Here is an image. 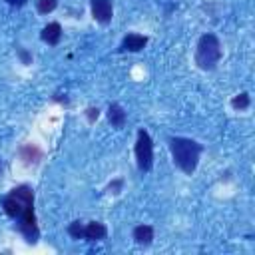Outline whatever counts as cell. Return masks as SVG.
Masks as SVG:
<instances>
[{"label":"cell","instance_id":"obj_6","mask_svg":"<svg viewBox=\"0 0 255 255\" xmlns=\"http://www.w3.org/2000/svg\"><path fill=\"white\" fill-rule=\"evenodd\" d=\"M147 44V38L141 34H128L122 44H120V52H139L143 46Z\"/></svg>","mask_w":255,"mask_h":255},{"label":"cell","instance_id":"obj_7","mask_svg":"<svg viewBox=\"0 0 255 255\" xmlns=\"http://www.w3.org/2000/svg\"><path fill=\"white\" fill-rule=\"evenodd\" d=\"M42 40L46 42V44H50V46H56L58 42H60V36H62V26L58 24V22H50L48 26H44L42 28Z\"/></svg>","mask_w":255,"mask_h":255},{"label":"cell","instance_id":"obj_14","mask_svg":"<svg viewBox=\"0 0 255 255\" xmlns=\"http://www.w3.org/2000/svg\"><path fill=\"white\" fill-rule=\"evenodd\" d=\"M98 116H100V112H98V108H90V110H88V118H90V122H94V120H98Z\"/></svg>","mask_w":255,"mask_h":255},{"label":"cell","instance_id":"obj_10","mask_svg":"<svg viewBox=\"0 0 255 255\" xmlns=\"http://www.w3.org/2000/svg\"><path fill=\"white\" fill-rule=\"evenodd\" d=\"M108 120H110V124L116 126V128H122V126L126 124V112L122 110L120 104H112V106L108 108Z\"/></svg>","mask_w":255,"mask_h":255},{"label":"cell","instance_id":"obj_16","mask_svg":"<svg viewBox=\"0 0 255 255\" xmlns=\"http://www.w3.org/2000/svg\"><path fill=\"white\" fill-rule=\"evenodd\" d=\"M6 2H8L10 6H24L28 0H6Z\"/></svg>","mask_w":255,"mask_h":255},{"label":"cell","instance_id":"obj_1","mask_svg":"<svg viewBox=\"0 0 255 255\" xmlns=\"http://www.w3.org/2000/svg\"><path fill=\"white\" fill-rule=\"evenodd\" d=\"M169 149H171V157H173L175 165L183 173L191 175L197 167L201 145L195 139H189V137H171L169 139Z\"/></svg>","mask_w":255,"mask_h":255},{"label":"cell","instance_id":"obj_11","mask_svg":"<svg viewBox=\"0 0 255 255\" xmlns=\"http://www.w3.org/2000/svg\"><path fill=\"white\" fill-rule=\"evenodd\" d=\"M231 106H233L235 110H245V108H249V94H247V92L237 94V96L231 100Z\"/></svg>","mask_w":255,"mask_h":255},{"label":"cell","instance_id":"obj_8","mask_svg":"<svg viewBox=\"0 0 255 255\" xmlns=\"http://www.w3.org/2000/svg\"><path fill=\"white\" fill-rule=\"evenodd\" d=\"M106 233H108V229H106V225L100 223V221H92V223L84 225V239H88V241L104 239Z\"/></svg>","mask_w":255,"mask_h":255},{"label":"cell","instance_id":"obj_4","mask_svg":"<svg viewBox=\"0 0 255 255\" xmlns=\"http://www.w3.org/2000/svg\"><path fill=\"white\" fill-rule=\"evenodd\" d=\"M135 159H137V167L141 171H149L153 165V143L151 137L145 129L137 131V141H135Z\"/></svg>","mask_w":255,"mask_h":255},{"label":"cell","instance_id":"obj_13","mask_svg":"<svg viewBox=\"0 0 255 255\" xmlns=\"http://www.w3.org/2000/svg\"><path fill=\"white\" fill-rule=\"evenodd\" d=\"M58 6V0H36V8L40 14H48Z\"/></svg>","mask_w":255,"mask_h":255},{"label":"cell","instance_id":"obj_9","mask_svg":"<svg viewBox=\"0 0 255 255\" xmlns=\"http://www.w3.org/2000/svg\"><path fill=\"white\" fill-rule=\"evenodd\" d=\"M133 239L137 245H149L153 239V229L151 225H137L133 229Z\"/></svg>","mask_w":255,"mask_h":255},{"label":"cell","instance_id":"obj_3","mask_svg":"<svg viewBox=\"0 0 255 255\" xmlns=\"http://www.w3.org/2000/svg\"><path fill=\"white\" fill-rule=\"evenodd\" d=\"M32 205H34V191L28 185H18L4 197V211L14 219H18Z\"/></svg>","mask_w":255,"mask_h":255},{"label":"cell","instance_id":"obj_5","mask_svg":"<svg viewBox=\"0 0 255 255\" xmlns=\"http://www.w3.org/2000/svg\"><path fill=\"white\" fill-rule=\"evenodd\" d=\"M92 6V16L100 22V24H108L114 16V8L110 0H90Z\"/></svg>","mask_w":255,"mask_h":255},{"label":"cell","instance_id":"obj_2","mask_svg":"<svg viewBox=\"0 0 255 255\" xmlns=\"http://www.w3.org/2000/svg\"><path fill=\"white\" fill-rule=\"evenodd\" d=\"M221 58V44L215 34H203L197 42L195 64L201 70H213Z\"/></svg>","mask_w":255,"mask_h":255},{"label":"cell","instance_id":"obj_17","mask_svg":"<svg viewBox=\"0 0 255 255\" xmlns=\"http://www.w3.org/2000/svg\"><path fill=\"white\" fill-rule=\"evenodd\" d=\"M18 52H20V56H22V60H24L26 64H30V56H28V54H26L24 50H18Z\"/></svg>","mask_w":255,"mask_h":255},{"label":"cell","instance_id":"obj_12","mask_svg":"<svg viewBox=\"0 0 255 255\" xmlns=\"http://www.w3.org/2000/svg\"><path fill=\"white\" fill-rule=\"evenodd\" d=\"M68 233L74 237V239H84V223L82 221H72L68 225Z\"/></svg>","mask_w":255,"mask_h":255},{"label":"cell","instance_id":"obj_15","mask_svg":"<svg viewBox=\"0 0 255 255\" xmlns=\"http://www.w3.org/2000/svg\"><path fill=\"white\" fill-rule=\"evenodd\" d=\"M120 187H122V179H116V181H114V183H112V185H110V189H114V191H112V193H120V191H118V189H120Z\"/></svg>","mask_w":255,"mask_h":255}]
</instances>
